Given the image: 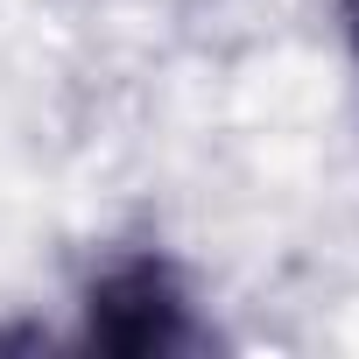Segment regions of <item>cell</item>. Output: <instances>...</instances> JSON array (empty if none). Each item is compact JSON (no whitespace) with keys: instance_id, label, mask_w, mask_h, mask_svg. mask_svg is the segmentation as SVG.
<instances>
[{"instance_id":"cell-1","label":"cell","mask_w":359,"mask_h":359,"mask_svg":"<svg viewBox=\"0 0 359 359\" xmlns=\"http://www.w3.org/2000/svg\"><path fill=\"white\" fill-rule=\"evenodd\" d=\"M85 345L148 359V352H198L205 331H198L191 296H184V282H176L169 261L127 254V261H113L85 289Z\"/></svg>"},{"instance_id":"cell-2","label":"cell","mask_w":359,"mask_h":359,"mask_svg":"<svg viewBox=\"0 0 359 359\" xmlns=\"http://www.w3.org/2000/svg\"><path fill=\"white\" fill-rule=\"evenodd\" d=\"M345 29H352V57H359V0L345 8Z\"/></svg>"}]
</instances>
